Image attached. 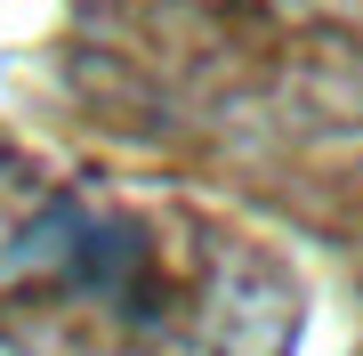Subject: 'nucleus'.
Masks as SVG:
<instances>
[{"label":"nucleus","mask_w":363,"mask_h":356,"mask_svg":"<svg viewBox=\"0 0 363 356\" xmlns=\"http://www.w3.org/2000/svg\"><path fill=\"white\" fill-rule=\"evenodd\" d=\"M226 308L210 235H169L162 211L65 178L0 171V324L40 356H113L121 340L194 348Z\"/></svg>","instance_id":"nucleus-1"}]
</instances>
